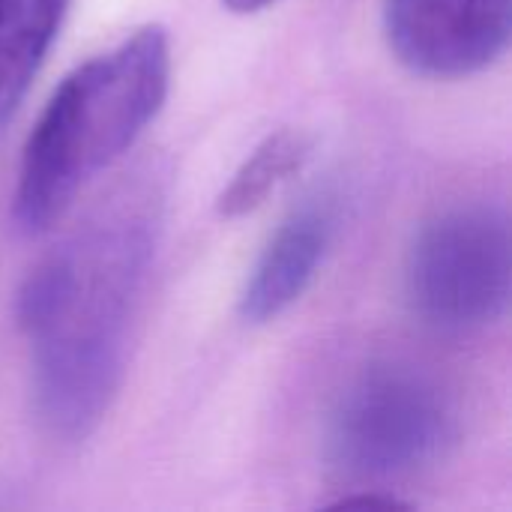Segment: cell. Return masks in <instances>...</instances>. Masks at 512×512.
Wrapping results in <instances>:
<instances>
[{
  "label": "cell",
  "instance_id": "cell-1",
  "mask_svg": "<svg viewBox=\"0 0 512 512\" xmlns=\"http://www.w3.org/2000/svg\"><path fill=\"white\" fill-rule=\"evenodd\" d=\"M156 246V216L132 201L102 210L24 279L15 318L30 342V393L42 429L87 438L123 375L129 327Z\"/></svg>",
  "mask_w": 512,
  "mask_h": 512
},
{
  "label": "cell",
  "instance_id": "cell-2",
  "mask_svg": "<svg viewBox=\"0 0 512 512\" xmlns=\"http://www.w3.org/2000/svg\"><path fill=\"white\" fill-rule=\"evenodd\" d=\"M168 78V33L147 24L60 81L24 144L12 204L21 231H48L75 195L135 144L159 114Z\"/></svg>",
  "mask_w": 512,
  "mask_h": 512
},
{
  "label": "cell",
  "instance_id": "cell-3",
  "mask_svg": "<svg viewBox=\"0 0 512 512\" xmlns=\"http://www.w3.org/2000/svg\"><path fill=\"white\" fill-rule=\"evenodd\" d=\"M456 441L441 384L408 363H375L339 393L324 432L330 468L354 483H390L432 468Z\"/></svg>",
  "mask_w": 512,
  "mask_h": 512
},
{
  "label": "cell",
  "instance_id": "cell-4",
  "mask_svg": "<svg viewBox=\"0 0 512 512\" xmlns=\"http://www.w3.org/2000/svg\"><path fill=\"white\" fill-rule=\"evenodd\" d=\"M510 291V222L501 207H450L417 231L405 264V294L429 330L480 333L507 315Z\"/></svg>",
  "mask_w": 512,
  "mask_h": 512
},
{
  "label": "cell",
  "instance_id": "cell-5",
  "mask_svg": "<svg viewBox=\"0 0 512 512\" xmlns=\"http://www.w3.org/2000/svg\"><path fill=\"white\" fill-rule=\"evenodd\" d=\"M384 30L408 69L429 78H465L507 51L512 0H387Z\"/></svg>",
  "mask_w": 512,
  "mask_h": 512
},
{
  "label": "cell",
  "instance_id": "cell-6",
  "mask_svg": "<svg viewBox=\"0 0 512 512\" xmlns=\"http://www.w3.org/2000/svg\"><path fill=\"white\" fill-rule=\"evenodd\" d=\"M333 237V210L327 201H306L267 240L246 288L240 315L249 324H267L294 306L315 279Z\"/></svg>",
  "mask_w": 512,
  "mask_h": 512
},
{
  "label": "cell",
  "instance_id": "cell-7",
  "mask_svg": "<svg viewBox=\"0 0 512 512\" xmlns=\"http://www.w3.org/2000/svg\"><path fill=\"white\" fill-rule=\"evenodd\" d=\"M69 0H0V126L30 90Z\"/></svg>",
  "mask_w": 512,
  "mask_h": 512
},
{
  "label": "cell",
  "instance_id": "cell-8",
  "mask_svg": "<svg viewBox=\"0 0 512 512\" xmlns=\"http://www.w3.org/2000/svg\"><path fill=\"white\" fill-rule=\"evenodd\" d=\"M309 138L294 129H282L270 138H264L255 153L240 165L234 180L219 198V213L225 219L246 216L258 210L291 174L303 168L309 159Z\"/></svg>",
  "mask_w": 512,
  "mask_h": 512
},
{
  "label": "cell",
  "instance_id": "cell-9",
  "mask_svg": "<svg viewBox=\"0 0 512 512\" xmlns=\"http://www.w3.org/2000/svg\"><path fill=\"white\" fill-rule=\"evenodd\" d=\"M231 12H240V15H249V12H261L264 6L276 3V0H222Z\"/></svg>",
  "mask_w": 512,
  "mask_h": 512
}]
</instances>
